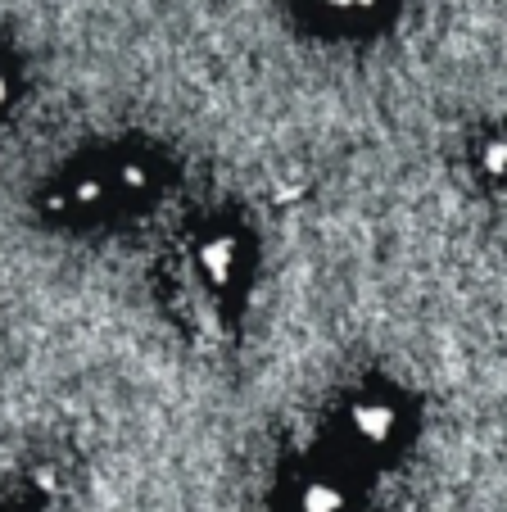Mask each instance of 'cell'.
Wrapping results in <instances>:
<instances>
[{
    "label": "cell",
    "instance_id": "5",
    "mask_svg": "<svg viewBox=\"0 0 507 512\" xmlns=\"http://www.w3.org/2000/svg\"><path fill=\"white\" fill-rule=\"evenodd\" d=\"M326 10H335V14H354V10H367L372 0H322Z\"/></svg>",
    "mask_w": 507,
    "mask_h": 512
},
{
    "label": "cell",
    "instance_id": "6",
    "mask_svg": "<svg viewBox=\"0 0 507 512\" xmlns=\"http://www.w3.org/2000/svg\"><path fill=\"white\" fill-rule=\"evenodd\" d=\"M5 96H10V78H5V68H0V105H5Z\"/></svg>",
    "mask_w": 507,
    "mask_h": 512
},
{
    "label": "cell",
    "instance_id": "2",
    "mask_svg": "<svg viewBox=\"0 0 507 512\" xmlns=\"http://www.w3.org/2000/svg\"><path fill=\"white\" fill-rule=\"evenodd\" d=\"M200 268L213 286H227L231 272H236V241H227V236H222V241H209L200 254Z\"/></svg>",
    "mask_w": 507,
    "mask_h": 512
},
{
    "label": "cell",
    "instance_id": "4",
    "mask_svg": "<svg viewBox=\"0 0 507 512\" xmlns=\"http://www.w3.org/2000/svg\"><path fill=\"white\" fill-rule=\"evenodd\" d=\"M485 168L489 173H507V141H494L485 150Z\"/></svg>",
    "mask_w": 507,
    "mask_h": 512
},
{
    "label": "cell",
    "instance_id": "1",
    "mask_svg": "<svg viewBox=\"0 0 507 512\" xmlns=\"http://www.w3.org/2000/svg\"><path fill=\"white\" fill-rule=\"evenodd\" d=\"M349 431H354V440L367 449L390 445L394 431H399V408H394L390 399H358V404L349 408Z\"/></svg>",
    "mask_w": 507,
    "mask_h": 512
},
{
    "label": "cell",
    "instance_id": "3",
    "mask_svg": "<svg viewBox=\"0 0 507 512\" xmlns=\"http://www.w3.org/2000/svg\"><path fill=\"white\" fill-rule=\"evenodd\" d=\"M345 508H349V499L335 481H313L299 494V512H345Z\"/></svg>",
    "mask_w": 507,
    "mask_h": 512
}]
</instances>
